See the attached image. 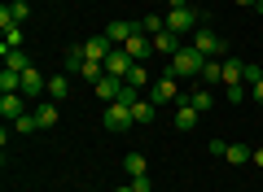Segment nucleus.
Wrapping results in <instances>:
<instances>
[{"mask_svg": "<svg viewBox=\"0 0 263 192\" xmlns=\"http://www.w3.org/2000/svg\"><path fill=\"white\" fill-rule=\"evenodd\" d=\"M206 61H211V57H202L193 44H184V48H180V53L167 61V74H171V79H197Z\"/></svg>", "mask_w": 263, "mask_h": 192, "instance_id": "nucleus-1", "label": "nucleus"}, {"mask_svg": "<svg viewBox=\"0 0 263 192\" xmlns=\"http://www.w3.org/2000/svg\"><path fill=\"white\" fill-rule=\"evenodd\" d=\"M193 48H197L202 57H211V61H219V57L228 53L224 35H215V31H206V27H197V31H193Z\"/></svg>", "mask_w": 263, "mask_h": 192, "instance_id": "nucleus-2", "label": "nucleus"}, {"mask_svg": "<svg viewBox=\"0 0 263 192\" xmlns=\"http://www.w3.org/2000/svg\"><path fill=\"white\" fill-rule=\"evenodd\" d=\"M149 101L154 105H171V101H184V92H180V79H171L167 70H162V79L149 88Z\"/></svg>", "mask_w": 263, "mask_h": 192, "instance_id": "nucleus-3", "label": "nucleus"}, {"mask_svg": "<svg viewBox=\"0 0 263 192\" xmlns=\"http://www.w3.org/2000/svg\"><path fill=\"white\" fill-rule=\"evenodd\" d=\"M105 127H110V131H132V127H136V118H132V105L110 101V105H105Z\"/></svg>", "mask_w": 263, "mask_h": 192, "instance_id": "nucleus-4", "label": "nucleus"}, {"mask_svg": "<svg viewBox=\"0 0 263 192\" xmlns=\"http://www.w3.org/2000/svg\"><path fill=\"white\" fill-rule=\"evenodd\" d=\"M197 22H202V13L197 9H167V31H176V35H184V31H197Z\"/></svg>", "mask_w": 263, "mask_h": 192, "instance_id": "nucleus-5", "label": "nucleus"}, {"mask_svg": "<svg viewBox=\"0 0 263 192\" xmlns=\"http://www.w3.org/2000/svg\"><path fill=\"white\" fill-rule=\"evenodd\" d=\"M123 48H127V57H132V61H145V57L154 53V35H145V31H141V22H136V35H132Z\"/></svg>", "mask_w": 263, "mask_h": 192, "instance_id": "nucleus-6", "label": "nucleus"}, {"mask_svg": "<svg viewBox=\"0 0 263 192\" xmlns=\"http://www.w3.org/2000/svg\"><path fill=\"white\" fill-rule=\"evenodd\" d=\"M132 57H127V48H110V57H105V74H114V79H127V70H132Z\"/></svg>", "mask_w": 263, "mask_h": 192, "instance_id": "nucleus-7", "label": "nucleus"}, {"mask_svg": "<svg viewBox=\"0 0 263 192\" xmlns=\"http://www.w3.org/2000/svg\"><path fill=\"white\" fill-rule=\"evenodd\" d=\"M110 39L105 35H92V39H84V44H79V53H84V61H105V57H110Z\"/></svg>", "mask_w": 263, "mask_h": 192, "instance_id": "nucleus-8", "label": "nucleus"}, {"mask_svg": "<svg viewBox=\"0 0 263 192\" xmlns=\"http://www.w3.org/2000/svg\"><path fill=\"white\" fill-rule=\"evenodd\" d=\"M22 114H27V105H22V92H5V96H0V118L13 122V118H22Z\"/></svg>", "mask_w": 263, "mask_h": 192, "instance_id": "nucleus-9", "label": "nucleus"}, {"mask_svg": "<svg viewBox=\"0 0 263 192\" xmlns=\"http://www.w3.org/2000/svg\"><path fill=\"white\" fill-rule=\"evenodd\" d=\"M101 35H105V39H110V44H114V48H123V44H127V39H132V35H136V22H110V27H105V31H101Z\"/></svg>", "mask_w": 263, "mask_h": 192, "instance_id": "nucleus-10", "label": "nucleus"}, {"mask_svg": "<svg viewBox=\"0 0 263 192\" xmlns=\"http://www.w3.org/2000/svg\"><path fill=\"white\" fill-rule=\"evenodd\" d=\"M180 39H184V35H176V31H158V35H154V53H162V57H176L180 48H184Z\"/></svg>", "mask_w": 263, "mask_h": 192, "instance_id": "nucleus-11", "label": "nucleus"}, {"mask_svg": "<svg viewBox=\"0 0 263 192\" xmlns=\"http://www.w3.org/2000/svg\"><path fill=\"white\" fill-rule=\"evenodd\" d=\"M57 118H62V105H57V101H40V105H35V122H40V131L57 127Z\"/></svg>", "mask_w": 263, "mask_h": 192, "instance_id": "nucleus-12", "label": "nucleus"}, {"mask_svg": "<svg viewBox=\"0 0 263 192\" xmlns=\"http://www.w3.org/2000/svg\"><path fill=\"white\" fill-rule=\"evenodd\" d=\"M184 101L193 105V110H202V114H206L211 105H215V92H211L206 83H202V88H193V92H184Z\"/></svg>", "mask_w": 263, "mask_h": 192, "instance_id": "nucleus-13", "label": "nucleus"}, {"mask_svg": "<svg viewBox=\"0 0 263 192\" xmlns=\"http://www.w3.org/2000/svg\"><path fill=\"white\" fill-rule=\"evenodd\" d=\"M119 83H123V79H114V74H101V79H97L92 88H97V96H101V101L110 105V101H119Z\"/></svg>", "mask_w": 263, "mask_h": 192, "instance_id": "nucleus-14", "label": "nucleus"}, {"mask_svg": "<svg viewBox=\"0 0 263 192\" xmlns=\"http://www.w3.org/2000/svg\"><path fill=\"white\" fill-rule=\"evenodd\" d=\"M44 88H48V83H44V74H40L35 66H31V70H22V96H40Z\"/></svg>", "mask_w": 263, "mask_h": 192, "instance_id": "nucleus-15", "label": "nucleus"}, {"mask_svg": "<svg viewBox=\"0 0 263 192\" xmlns=\"http://www.w3.org/2000/svg\"><path fill=\"white\" fill-rule=\"evenodd\" d=\"M180 110H176V127L180 131H189V127H197V118H202V110H193L189 101H176Z\"/></svg>", "mask_w": 263, "mask_h": 192, "instance_id": "nucleus-16", "label": "nucleus"}, {"mask_svg": "<svg viewBox=\"0 0 263 192\" xmlns=\"http://www.w3.org/2000/svg\"><path fill=\"white\" fill-rule=\"evenodd\" d=\"M66 96H70V74H53V79H48V101L62 105Z\"/></svg>", "mask_w": 263, "mask_h": 192, "instance_id": "nucleus-17", "label": "nucleus"}, {"mask_svg": "<svg viewBox=\"0 0 263 192\" xmlns=\"http://www.w3.org/2000/svg\"><path fill=\"white\" fill-rule=\"evenodd\" d=\"M197 79L206 83V88H215V83H219V88H224V61H206V66H202V74H197Z\"/></svg>", "mask_w": 263, "mask_h": 192, "instance_id": "nucleus-18", "label": "nucleus"}, {"mask_svg": "<svg viewBox=\"0 0 263 192\" xmlns=\"http://www.w3.org/2000/svg\"><path fill=\"white\" fill-rule=\"evenodd\" d=\"M141 31H145V35H158V31H167V13H145V18H141Z\"/></svg>", "mask_w": 263, "mask_h": 192, "instance_id": "nucleus-19", "label": "nucleus"}, {"mask_svg": "<svg viewBox=\"0 0 263 192\" xmlns=\"http://www.w3.org/2000/svg\"><path fill=\"white\" fill-rule=\"evenodd\" d=\"M132 118H136V127H145V122H154V101H145V96H141V101L132 105Z\"/></svg>", "mask_w": 263, "mask_h": 192, "instance_id": "nucleus-20", "label": "nucleus"}, {"mask_svg": "<svg viewBox=\"0 0 263 192\" xmlns=\"http://www.w3.org/2000/svg\"><path fill=\"white\" fill-rule=\"evenodd\" d=\"M123 170H127V175H149V162H145V153H127V157H123Z\"/></svg>", "mask_w": 263, "mask_h": 192, "instance_id": "nucleus-21", "label": "nucleus"}, {"mask_svg": "<svg viewBox=\"0 0 263 192\" xmlns=\"http://www.w3.org/2000/svg\"><path fill=\"white\" fill-rule=\"evenodd\" d=\"M0 57H5V66H9V70H31V57L27 53H22V48H13V53H0Z\"/></svg>", "mask_w": 263, "mask_h": 192, "instance_id": "nucleus-22", "label": "nucleus"}, {"mask_svg": "<svg viewBox=\"0 0 263 192\" xmlns=\"http://www.w3.org/2000/svg\"><path fill=\"white\" fill-rule=\"evenodd\" d=\"M224 162L228 166H246V162H250V148H246V144H228L224 148Z\"/></svg>", "mask_w": 263, "mask_h": 192, "instance_id": "nucleus-23", "label": "nucleus"}, {"mask_svg": "<svg viewBox=\"0 0 263 192\" xmlns=\"http://www.w3.org/2000/svg\"><path fill=\"white\" fill-rule=\"evenodd\" d=\"M246 74V61H237V57H224V83H241Z\"/></svg>", "mask_w": 263, "mask_h": 192, "instance_id": "nucleus-24", "label": "nucleus"}, {"mask_svg": "<svg viewBox=\"0 0 263 192\" xmlns=\"http://www.w3.org/2000/svg\"><path fill=\"white\" fill-rule=\"evenodd\" d=\"M84 70V53L79 48H66V61H62V74H79Z\"/></svg>", "mask_w": 263, "mask_h": 192, "instance_id": "nucleus-25", "label": "nucleus"}, {"mask_svg": "<svg viewBox=\"0 0 263 192\" xmlns=\"http://www.w3.org/2000/svg\"><path fill=\"white\" fill-rule=\"evenodd\" d=\"M0 92H22V74L5 66V70H0Z\"/></svg>", "mask_w": 263, "mask_h": 192, "instance_id": "nucleus-26", "label": "nucleus"}, {"mask_svg": "<svg viewBox=\"0 0 263 192\" xmlns=\"http://www.w3.org/2000/svg\"><path fill=\"white\" fill-rule=\"evenodd\" d=\"M22 48V27H5V39H0V53H13Z\"/></svg>", "mask_w": 263, "mask_h": 192, "instance_id": "nucleus-27", "label": "nucleus"}, {"mask_svg": "<svg viewBox=\"0 0 263 192\" xmlns=\"http://www.w3.org/2000/svg\"><path fill=\"white\" fill-rule=\"evenodd\" d=\"M127 83H132V88H149V70H145V61H136L127 70Z\"/></svg>", "mask_w": 263, "mask_h": 192, "instance_id": "nucleus-28", "label": "nucleus"}, {"mask_svg": "<svg viewBox=\"0 0 263 192\" xmlns=\"http://www.w3.org/2000/svg\"><path fill=\"white\" fill-rule=\"evenodd\" d=\"M246 96H250V88H246V83H224V101H233V105H241Z\"/></svg>", "mask_w": 263, "mask_h": 192, "instance_id": "nucleus-29", "label": "nucleus"}, {"mask_svg": "<svg viewBox=\"0 0 263 192\" xmlns=\"http://www.w3.org/2000/svg\"><path fill=\"white\" fill-rule=\"evenodd\" d=\"M13 131H22V136H31V131H40V122H35V110H27L22 118H13Z\"/></svg>", "mask_w": 263, "mask_h": 192, "instance_id": "nucleus-30", "label": "nucleus"}, {"mask_svg": "<svg viewBox=\"0 0 263 192\" xmlns=\"http://www.w3.org/2000/svg\"><path fill=\"white\" fill-rule=\"evenodd\" d=\"M259 79H263V61H246V74H241V83H246V88H254Z\"/></svg>", "mask_w": 263, "mask_h": 192, "instance_id": "nucleus-31", "label": "nucleus"}, {"mask_svg": "<svg viewBox=\"0 0 263 192\" xmlns=\"http://www.w3.org/2000/svg\"><path fill=\"white\" fill-rule=\"evenodd\" d=\"M119 101H123V105H136V101H141V88H132V83L123 79V83H119Z\"/></svg>", "mask_w": 263, "mask_h": 192, "instance_id": "nucleus-32", "label": "nucleus"}, {"mask_svg": "<svg viewBox=\"0 0 263 192\" xmlns=\"http://www.w3.org/2000/svg\"><path fill=\"white\" fill-rule=\"evenodd\" d=\"M132 192H154L149 175H132Z\"/></svg>", "mask_w": 263, "mask_h": 192, "instance_id": "nucleus-33", "label": "nucleus"}, {"mask_svg": "<svg viewBox=\"0 0 263 192\" xmlns=\"http://www.w3.org/2000/svg\"><path fill=\"white\" fill-rule=\"evenodd\" d=\"M250 96H254V101L263 105V79H259V83H254V88H250Z\"/></svg>", "mask_w": 263, "mask_h": 192, "instance_id": "nucleus-34", "label": "nucleus"}, {"mask_svg": "<svg viewBox=\"0 0 263 192\" xmlns=\"http://www.w3.org/2000/svg\"><path fill=\"white\" fill-rule=\"evenodd\" d=\"M162 5H167V9H184L189 0H162Z\"/></svg>", "mask_w": 263, "mask_h": 192, "instance_id": "nucleus-35", "label": "nucleus"}, {"mask_svg": "<svg viewBox=\"0 0 263 192\" xmlns=\"http://www.w3.org/2000/svg\"><path fill=\"white\" fill-rule=\"evenodd\" d=\"M250 162H254V166H263V148H254V153H250Z\"/></svg>", "mask_w": 263, "mask_h": 192, "instance_id": "nucleus-36", "label": "nucleus"}, {"mask_svg": "<svg viewBox=\"0 0 263 192\" xmlns=\"http://www.w3.org/2000/svg\"><path fill=\"white\" fill-rule=\"evenodd\" d=\"M237 5H241V9H250V5H254V0H237Z\"/></svg>", "mask_w": 263, "mask_h": 192, "instance_id": "nucleus-37", "label": "nucleus"}, {"mask_svg": "<svg viewBox=\"0 0 263 192\" xmlns=\"http://www.w3.org/2000/svg\"><path fill=\"white\" fill-rule=\"evenodd\" d=\"M114 192H132V183H127V188H114Z\"/></svg>", "mask_w": 263, "mask_h": 192, "instance_id": "nucleus-38", "label": "nucleus"}, {"mask_svg": "<svg viewBox=\"0 0 263 192\" xmlns=\"http://www.w3.org/2000/svg\"><path fill=\"white\" fill-rule=\"evenodd\" d=\"M88 192H92V188H88Z\"/></svg>", "mask_w": 263, "mask_h": 192, "instance_id": "nucleus-39", "label": "nucleus"}, {"mask_svg": "<svg viewBox=\"0 0 263 192\" xmlns=\"http://www.w3.org/2000/svg\"><path fill=\"white\" fill-rule=\"evenodd\" d=\"M224 192H228V188H224Z\"/></svg>", "mask_w": 263, "mask_h": 192, "instance_id": "nucleus-40", "label": "nucleus"}]
</instances>
